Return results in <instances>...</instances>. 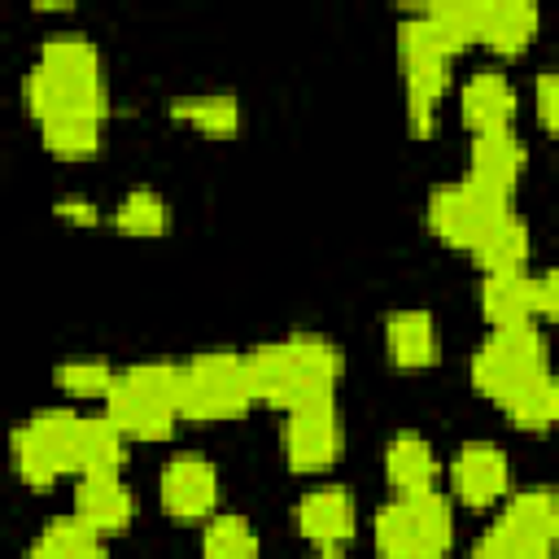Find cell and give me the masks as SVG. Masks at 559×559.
Instances as JSON below:
<instances>
[{"instance_id": "35", "label": "cell", "mask_w": 559, "mask_h": 559, "mask_svg": "<svg viewBox=\"0 0 559 559\" xmlns=\"http://www.w3.org/2000/svg\"><path fill=\"white\" fill-rule=\"evenodd\" d=\"M306 559H349V555H341V546H319V550L306 555Z\"/></svg>"}, {"instance_id": "14", "label": "cell", "mask_w": 559, "mask_h": 559, "mask_svg": "<svg viewBox=\"0 0 559 559\" xmlns=\"http://www.w3.org/2000/svg\"><path fill=\"white\" fill-rule=\"evenodd\" d=\"M480 314L489 328H520L537 323V275L520 271H489L480 280Z\"/></svg>"}, {"instance_id": "9", "label": "cell", "mask_w": 559, "mask_h": 559, "mask_svg": "<svg viewBox=\"0 0 559 559\" xmlns=\"http://www.w3.org/2000/svg\"><path fill=\"white\" fill-rule=\"evenodd\" d=\"M345 445V424L336 411V397L323 402H306L297 411H288L284 424V454L293 472H323L341 459Z\"/></svg>"}, {"instance_id": "1", "label": "cell", "mask_w": 559, "mask_h": 559, "mask_svg": "<svg viewBox=\"0 0 559 559\" xmlns=\"http://www.w3.org/2000/svg\"><path fill=\"white\" fill-rule=\"evenodd\" d=\"M249 380L253 397L280 411H297L306 402L336 397V384L345 376V358L336 341L319 332H288L280 341H262L249 354Z\"/></svg>"}, {"instance_id": "15", "label": "cell", "mask_w": 559, "mask_h": 559, "mask_svg": "<svg viewBox=\"0 0 559 559\" xmlns=\"http://www.w3.org/2000/svg\"><path fill=\"white\" fill-rule=\"evenodd\" d=\"M74 515L96 528L100 537L109 533H122L135 515V498L131 489L122 485V476H79V489H74Z\"/></svg>"}, {"instance_id": "20", "label": "cell", "mask_w": 559, "mask_h": 559, "mask_svg": "<svg viewBox=\"0 0 559 559\" xmlns=\"http://www.w3.org/2000/svg\"><path fill=\"white\" fill-rule=\"evenodd\" d=\"M100 127H105V109H87V105H70V109L39 118L44 148L57 157H70V162L92 157L100 148Z\"/></svg>"}, {"instance_id": "16", "label": "cell", "mask_w": 559, "mask_h": 559, "mask_svg": "<svg viewBox=\"0 0 559 559\" xmlns=\"http://www.w3.org/2000/svg\"><path fill=\"white\" fill-rule=\"evenodd\" d=\"M459 109H463V122L472 131L511 127V118H515V87H511V79L502 70H476L459 87Z\"/></svg>"}, {"instance_id": "24", "label": "cell", "mask_w": 559, "mask_h": 559, "mask_svg": "<svg viewBox=\"0 0 559 559\" xmlns=\"http://www.w3.org/2000/svg\"><path fill=\"white\" fill-rule=\"evenodd\" d=\"M170 114L205 135H231L240 127V96L236 92H188L170 100Z\"/></svg>"}, {"instance_id": "13", "label": "cell", "mask_w": 559, "mask_h": 559, "mask_svg": "<svg viewBox=\"0 0 559 559\" xmlns=\"http://www.w3.org/2000/svg\"><path fill=\"white\" fill-rule=\"evenodd\" d=\"M467 175L502 197L515 192L520 175H524V144L515 135V127H489V131H472V148H467Z\"/></svg>"}, {"instance_id": "18", "label": "cell", "mask_w": 559, "mask_h": 559, "mask_svg": "<svg viewBox=\"0 0 559 559\" xmlns=\"http://www.w3.org/2000/svg\"><path fill=\"white\" fill-rule=\"evenodd\" d=\"M384 349L397 367H432L441 358V332L428 310H393L384 323Z\"/></svg>"}, {"instance_id": "10", "label": "cell", "mask_w": 559, "mask_h": 559, "mask_svg": "<svg viewBox=\"0 0 559 559\" xmlns=\"http://www.w3.org/2000/svg\"><path fill=\"white\" fill-rule=\"evenodd\" d=\"M157 498L162 511L175 520H210L218 515V467L201 454H175L162 463Z\"/></svg>"}, {"instance_id": "26", "label": "cell", "mask_w": 559, "mask_h": 559, "mask_svg": "<svg viewBox=\"0 0 559 559\" xmlns=\"http://www.w3.org/2000/svg\"><path fill=\"white\" fill-rule=\"evenodd\" d=\"M502 411L524 432H550V428H559V371H546L542 380H533L528 389H520Z\"/></svg>"}, {"instance_id": "22", "label": "cell", "mask_w": 559, "mask_h": 559, "mask_svg": "<svg viewBox=\"0 0 559 559\" xmlns=\"http://www.w3.org/2000/svg\"><path fill=\"white\" fill-rule=\"evenodd\" d=\"M537 26H542V9L533 0H489L480 44H489L493 52H524Z\"/></svg>"}, {"instance_id": "33", "label": "cell", "mask_w": 559, "mask_h": 559, "mask_svg": "<svg viewBox=\"0 0 559 559\" xmlns=\"http://www.w3.org/2000/svg\"><path fill=\"white\" fill-rule=\"evenodd\" d=\"M537 314L550 319V323H559V266L546 271V275H537Z\"/></svg>"}, {"instance_id": "4", "label": "cell", "mask_w": 559, "mask_h": 559, "mask_svg": "<svg viewBox=\"0 0 559 559\" xmlns=\"http://www.w3.org/2000/svg\"><path fill=\"white\" fill-rule=\"evenodd\" d=\"M253 380L249 358L236 349H201L188 362H179V419L192 424H218L236 419L253 406Z\"/></svg>"}, {"instance_id": "7", "label": "cell", "mask_w": 559, "mask_h": 559, "mask_svg": "<svg viewBox=\"0 0 559 559\" xmlns=\"http://www.w3.org/2000/svg\"><path fill=\"white\" fill-rule=\"evenodd\" d=\"M507 214H511V197H502V192L476 183L472 175H463V179H454V183H441V188H432V197H428V227H432V236H441L445 245L467 249V253H472V249L489 236V227L502 223Z\"/></svg>"}, {"instance_id": "32", "label": "cell", "mask_w": 559, "mask_h": 559, "mask_svg": "<svg viewBox=\"0 0 559 559\" xmlns=\"http://www.w3.org/2000/svg\"><path fill=\"white\" fill-rule=\"evenodd\" d=\"M533 109H537V122L559 135V66H546L533 79Z\"/></svg>"}, {"instance_id": "28", "label": "cell", "mask_w": 559, "mask_h": 559, "mask_svg": "<svg viewBox=\"0 0 559 559\" xmlns=\"http://www.w3.org/2000/svg\"><path fill=\"white\" fill-rule=\"evenodd\" d=\"M166 223H170V210H166L162 192H153V188H131L114 205V227L127 236H162Z\"/></svg>"}, {"instance_id": "6", "label": "cell", "mask_w": 559, "mask_h": 559, "mask_svg": "<svg viewBox=\"0 0 559 559\" xmlns=\"http://www.w3.org/2000/svg\"><path fill=\"white\" fill-rule=\"evenodd\" d=\"M546 371H555V367H550V345L537 323L493 328L472 354V384H476V393H485L498 406H507L520 389H528Z\"/></svg>"}, {"instance_id": "5", "label": "cell", "mask_w": 559, "mask_h": 559, "mask_svg": "<svg viewBox=\"0 0 559 559\" xmlns=\"http://www.w3.org/2000/svg\"><path fill=\"white\" fill-rule=\"evenodd\" d=\"M376 550L384 559H445L454 542L450 498L437 489L397 493L376 511Z\"/></svg>"}, {"instance_id": "2", "label": "cell", "mask_w": 559, "mask_h": 559, "mask_svg": "<svg viewBox=\"0 0 559 559\" xmlns=\"http://www.w3.org/2000/svg\"><path fill=\"white\" fill-rule=\"evenodd\" d=\"M22 96L31 118H48L57 109L70 105H87V109H105V66H100V48L79 35V31H57L39 44L35 66L22 79Z\"/></svg>"}, {"instance_id": "11", "label": "cell", "mask_w": 559, "mask_h": 559, "mask_svg": "<svg viewBox=\"0 0 559 559\" xmlns=\"http://www.w3.org/2000/svg\"><path fill=\"white\" fill-rule=\"evenodd\" d=\"M450 489L463 507L480 511L511 498V463L493 441H463L450 463Z\"/></svg>"}, {"instance_id": "23", "label": "cell", "mask_w": 559, "mask_h": 559, "mask_svg": "<svg viewBox=\"0 0 559 559\" xmlns=\"http://www.w3.org/2000/svg\"><path fill=\"white\" fill-rule=\"evenodd\" d=\"M22 559H109L105 537L87 528L79 515H57L44 524V533L26 546Z\"/></svg>"}, {"instance_id": "25", "label": "cell", "mask_w": 559, "mask_h": 559, "mask_svg": "<svg viewBox=\"0 0 559 559\" xmlns=\"http://www.w3.org/2000/svg\"><path fill=\"white\" fill-rule=\"evenodd\" d=\"M472 258L480 262V271H520L528 262V223L511 210L502 223L489 227V236L472 249Z\"/></svg>"}, {"instance_id": "29", "label": "cell", "mask_w": 559, "mask_h": 559, "mask_svg": "<svg viewBox=\"0 0 559 559\" xmlns=\"http://www.w3.org/2000/svg\"><path fill=\"white\" fill-rule=\"evenodd\" d=\"M52 380H57V389H66L70 397H109L118 371H114L105 358H70V362H57Z\"/></svg>"}, {"instance_id": "21", "label": "cell", "mask_w": 559, "mask_h": 559, "mask_svg": "<svg viewBox=\"0 0 559 559\" xmlns=\"http://www.w3.org/2000/svg\"><path fill=\"white\" fill-rule=\"evenodd\" d=\"M127 459V432L109 415H83L74 432V472L79 476H118Z\"/></svg>"}, {"instance_id": "17", "label": "cell", "mask_w": 559, "mask_h": 559, "mask_svg": "<svg viewBox=\"0 0 559 559\" xmlns=\"http://www.w3.org/2000/svg\"><path fill=\"white\" fill-rule=\"evenodd\" d=\"M493 524L511 528L515 537L559 546V489L555 485H533V489L511 493Z\"/></svg>"}, {"instance_id": "34", "label": "cell", "mask_w": 559, "mask_h": 559, "mask_svg": "<svg viewBox=\"0 0 559 559\" xmlns=\"http://www.w3.org/2000/svg\"><path fill=\"white\" fill-rule=\"evenodd\" d=\"M57 214L70 218V223H83V227L100 223V210H96V201H87V197H61V201H57Z\"/></svg>"}, {"instance_id": "27", "label": "cell", "mask_w": 559, "mask_h": 559, "mask_svg": "<svg viewBox=\"0 0 559 559\" xmlns=\"http://www.w3.org/2000/svg\"><path fill=\"white\" fill-rule=\"evenodd\" d=\"M258 555H262V542L245 515H231V511L210 515L201 533V559H258Z\"/></svg>"}, {"instance_id": "31", "label": "cell", "mask_w": 559, "mask_h": 559, "mask_svg": "<svg viewBox=\"0 0 559 559\" xmlns=\"http://www.w3.org/2000/svg\"><path fill=\"white\" fill-rule=\"evenodd\" d=\"M485 4H489V0H437V4H424V9H428L459 44H472V39H480Z\"/></svg>"}, {"instance_id": "12", "label": "cell", "mask_w": 559, "mask_h": 559, "mask_svg": "<svg viewBox=\"0 0 559 559\" xmlns=\"http://www.w3.org/2000/svg\"><path fill=\"white\" fill-rule=\"evenodd\" d=\"M293 520H297L301 537H310L314 546H341L358 528V507L345 485H319L297 498Z\"/></svg>"}, {"instance_id": "8", "label": "cell", "mask_w": 559, "mask_h": 559, "mask_svg": "<svg viewBox=\"0 0 559 559\" xmlns=\"http://www.w3.org/2000/svg\"><path fill=\"white\" fill-rule=\"evenodd\" d=\"M79 419L70 406H44L13 432V467L31 489H48L57 476L74 472V432Z\"/></svg>"}, {"instance_id": "3", "label": "cell", "mask_w": 559, "mask_h": 559, "mask_svg": "<svg viewBox=\"0 0 559 559\" xmlns=\"http://www.w3.org/2000/svg\"><path fill=\"white\" fill-rule=\"evenodd\" d=\"M105 415L127 432V441H162L179 419V362H131L118 371Z\"/></svg>"}, {"instance_id": "19", "label": "cell", "mask_w": 559, "mask_h": 559, "mask_svg": "<svg viewBox=\"0 0 559 559\" xmlns=\"http://www.w3.org/2000/svg\"><path fill=\"white\" fill-rule=\"evenodd\" d=\"M384 476L397 493H424V489H437V476H441V463H437V450L428 445V437L419 432H397L389 437L384 445Z\"/></svg>"}, {"instance_id": "30", "label": "cell", "mask_w": 559, "mask_h": 559, "mask_svg": "<svg viewBox=\"0 0 559 559\" xmlns=\"http://www.w3.org/2000/svg\"><path fill=\"white\" fill-rule=\"evenodd\" d=\"M467 559H559V546H546V542H528V537H515L511 528L502 524H489L476 546L467 550Z\"/></svg>"}]
</instances>
